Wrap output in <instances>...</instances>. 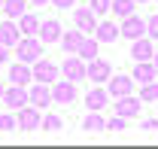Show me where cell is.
Returning a JSON list of instances; mask_svg holds the SVG:
<instances>
[{"instance_id":"74e56055","label":"cell","mask_w":158,"mask_h":149,"mask_svg":"<svg viewBox=\"0 0 158 149\" xmlns=\"http://www.w3.org/2000/svg\"><path fill=\"white\" fill-rule=\"evenodd\" d=\"M137 3H149V0H137Z\"/></svg>"},{"instance_id":"8992f818","label":"cell","mask_w":158,"mask_h":149,"mask_svg":"<svg viewBox=\"0 0 158 149\" xmlns=\"http://www.w3.org/2000/svg\"><path fill=\"white\" fill-rule=\"evenodd\" d=\"M110 76H113L110 61H103V58H91V61H88V79H91V82L103 85V82H110Z\"/></svg>"},{"instance_id":"7c38bea8","label":"cell","mask_w":158,"mask_h":149,"mask_svg":"<svg viewBox=\"0 0 158 149\" xmlns=\"http://www.w3.org/2000/svg\"><path fill=\"white\" fill-rule=\"evenodd\" d=\"M73 21H76V28L82 31V34H94V28H98V15L91 12V6L76 9V12H73Z\"/></svg>"},{"instance_id":"603a6c76","label":"cell","mask_w":158,"mask_h":149,"mask_svg":"<svg viewBox=\"0 0 158 149\" xmlns=\"http://www.w3.org/2000/svg\"><path fill=\"white\" fill-rule=\"evenodd\" d=\"M98 49H100L98 37H85V40H82V46H79V52H76V55L82 58V61H91V58H98Z\"/></svg>"},{"instance_id":"f1b7e54d","label":"cell","mask_w":158,"mask_h":149,"mask_svg":"<svg viewBox=\"0 0 158 149\" xmlns=\"http://www.w3.org/2000/svg\"><path fill=\"white\" fill-rule=\"evenodd\" d=\"M12 128H19V119L9 116V113H3L0 116V131H12Z\"/></svg>"},{"instance_id":"836d02e7","label":"cell","mask_w":158,"mask_h":149,"mask_svg":"<svg viewBox=\"0 0 158 149\" xmlns=\"http://www.w3.org/2000/svg\"><path fill=\"white\" fill-rule=\"evenodd\" d=\"M3 61H6V46L0 43V64H3Z\"/></svg>"},{"instance_id":"30bf717a","label":"cell","mask_w":158,"mask_h":149,"mask_svg":"<svg viewBox=\"0 0 158 149\" xmlns=\"http://www.w3.org/2000/svg\"><path fill=\"white\" fill-rule=\"evenodd\" d=\"M27 94H31V104H34L37 110H43V107H49V104L55 100V97H52V88H49L46 82H34Z\"/></svg>"},{"instance_id":"ab89813d","label":"cell","mask_w":158,"mask_h":149,"mask_svg":"<svg viewBox=\"0 0 158 149\" xmlns=\"http://www.w3.org/2000/svg\"><path fill=\"white\" fill-rule=\"evenodd\" d=\"M0 24H3V21H0Z\"/></svg>"},{"instance_id":"f546056e","label":"cell","mask_w":158,"mask_h":149,"mask_svg":"<svg viewBox=\"0 0 158 149\" xmlns=\"http://www.w3.org/2000/svg\"><path fill=\"white\" fill-rule=\"evenodd\" d=\"M106 131H113V134H118V131H125V119H122V116H113V119H110V122H106Z\"/></svg>"},{"instance_id":"cb8c5ba5","label":"cell","mask_w":158,"mask_h":149,"mask_svg":"<svg viewBox=\"0 0 158 149\" xmlns=\"http://www.w3.org/2000/svg\"><path fill=\"white\" fill-rule=\"evenodd\" d=\"M3 12L6 19H21L27 12V0H3Z\"/></svg>"},{"instance_id":"484cf974","label":"cell","mask_w":158,"mask_h":149,"mask_svg":"<svg viewBox=\"0 0 158 149\" xmlns=\"http://www.w3.org/2000/svg\"><path fill=\"white\" fill-rule=\"evenodd\" d=\"M140 100H149V104H155L158 100V82H143V88H140Z\"/></svg>"},{"instance_id":"3957f363","label":"cell","mask_w":158,"mask_h":149,"mask_svg":"<svg viewBox=\"0 0 158 149\" xmlns=\"http://www.w3.org/2000/svg\"><path fill=\"white\" fill-rule=\"evenodd\" d=\"M34 79L37 82H46V85H52V82H58V73H61V67H55L52 61H46V58H40V61H34Z\"/></svg>"},{"instance_id":"ac0fdd59","label":"cell","mask_w":158,"mask_h":149,"mask_svg":"<svg viewBox=\"0 0 158 149\" xmlns=\"http://www.w3.org/2000/svg\"><path fill=\"white\" fill-rule=\"evenodd\" d=\"M155 73H158V67H155V61H137V67H134V82H152L155 79Z\"/></svg>"},{"instance_id":"ffe728a7","label":"cell","mask_w":158,"mask_h":149,"mask_svg":"<svg viewBox=\"0 0 158 149\" xmlns=\"http://www.w3.org/2000/svg\"><path fill=\"white\" fill-rule=\"evenodd\" d=\"M82 131H88V134H98V131H106V122H103L100 110H88V116L82 119Z\"/></svg>"},{"instance_id":"4dcf8cb0","label":"cell","mask_w":158,"mask_h":149,"mask_svg":"<svg viewBox=\"0 0 158 149\" xmlns=\"http://www.w3.org/2000/svg\"><path fill=\"white\" fill-rule=\"evenodd\" d=\"M146 37H149V40H158V15H152V19L146 21Z\"/></svg>"},{"instance_id":"277c9868","label":"cell","mask_w":158,"mask_h":149,"mask_svg":"<svg viewBox=\"0 0 158 149\" xmlns=\"http://www.w3.org/2000/svg\"><path fill=\"white\" fill-rule=\"evenodd\" d=\"M118 34L125 40H140V37H146V21L137 19V15H128V19H122V24H118Z\"/></svg>"},{"instance_id":"52a82bcc","label":"cell","mask_w":158,"mask_h":149,"mask_svg":"<svg viewBox=\"0 0 158 149\" xmlns=\"http://www.w3.org/2000/svg\"><path fill=\"white\" fill-rule=\"evenodd\" d=\"M3 100H6L9 110H21L24 104H31V94H27L24 85H9V88L3 92Z\"/></svg>"},{"instance_id":"5bb4252c","label":"cell","mask_w":158,"mask_h":149,"mask_svg":"<svg viewBox=\"0 0 158 149\" xmlns=\"http://www.w3.org/2000/svg\"><path fill=\"white\" fill-rule=\"evenodd\" d=\"M52 97H55L58 104H70V100L76 97V82H70V79H64V82H55V88H52Z\"/></svg>"},{"instance_id":"44dd1931","label":"cell","mask_w":158,"mask_h":149,"mask_svg":"<svg viewBox=\"0 0 158 149\" xmlns=\"http://www.w3.org/2000/svg\"><path fill=\"white\" fill-rule=\"evenodd\" d=\"M106 100H110V92H103V88H91V92L85 94V107L88 110H103Z\"/></svg>"},{"instance_id":"7402d4cb","label":"cell","mask_w":158,"mask_h":149,"mask_svg":"<svg viewBox=\"0 0 158 149\" xmlns=\"http://www.w3.org/2000/svg\"><path fill=\"white\" fill-rule=\"evenodd\" d=\"M19 31H21V37H37L40 34V19L31 15V12H24L19 19Z\"/></svg>"},{"instance_id":"d4e9b609","label":"cell","mask_w":158,"mask_h":149,"mask_svg":"<svg viewBox=\"0 0 158 149\" xmlns=\"http://www.w3.org/2000/svg\"><path fill=\"white\" fill-rule=\"evenodd\" d=\"M134 6H137V0H113L110 12H116L118 19H128V15H134Z\"/></svg>"},{"instance_id":"2e32d148","label":"cell","mask_w":158,"mask_h":149,"mask_svg":"<svg viewBox=\"0 0 158 149\" xmlns=\"http://www.w3.org/2000/svg\"><path fill=\"white\" fill-rule=\"evenodd\" d=\"M131 55H134V61H152V55H155V49H152V40H149V37L134 40V46H131Z\"/></svg>"},{"instance_id":"7a4b0ae2","label":"cell","mask_w":158,"mask_h":149,"mask_svg":"<svg viewBox=\"0 0 158 149\" xmlns=\"http://www.w3.org/2000/svg\"><path fill=\"white\" fill-rule=\"evenodd\" d=\"M61 73H64V79H70V82H79V79H85V76H88V61L70 55L64 64H61Z\"/></svg>"},{"instance_id":"4316f807","label":"cell","mask_w":158,"mask_h":149,"mask_svg":"<svg viewBox=\"0 0 158 149\" xmlns=\"http://www.w3.org/2000/svg\"><path fill=\"white\" fill-rule=\"evenodd\" d=\"M61 125H64V119L55 116V113H52V116H43V122H40L43 131H61Z\"/></svg>"},{"instance_id":"5b68a950","label":"cell","mask_w":158,"mask_h":149,"mask_svg":"<svg viewBox=\"0 0 158 149\" xmlns=\"http://www.w3.org/2000/svg\"><path fill=\"white\" fill-rule=\"evenodd\" d=\"M15 119H19V128H21V131H37L40 122H43V116H40V110L34 107V104H24Z\"/></svg>"},{"instance_id":"6da1fadb","label":"cell","mask_w":158,"mask_h":149,"mask_svg":"<svg viewBox=\"0 0 158 149\" xmlns=\"http://www.w3.org/2000/svg\"><path fill=\"white\" fill-rule=\"evenodd\" d=\"M15 55H19V61H24V64L40 61V58H43V40L40 37H21L19 43H15Z\"/></svg>"},{"instance_id":"1f68e13d","label":"cell","mask_w":158,"mask_h":149,"mask_svg":"<svg viewBox=\"0 0 158 149\" xmlns=\"http://www.w3.org/2000/svg\"><path fill=\"white\" fill-rule=\"evenodd\" d=\"M140 128H143V131H158V119H146Z\"/></svg>"},{"instance_id":"4fadbf2b","label":"cell","mask_w":158,"mask_h":149,"mask_svg":"<svg viewBox=\"0 0 158 149\" xmlns=\"http://www.w3.org/2000/svg\"><path fill=\"white\" fill-rule=\"evenodd\" d=\"M21 40V31H19V24H12V21L6 19L3 24H0V43L6 46V49H15V43Z\"/></svg>"},{"instance_id":"d6a6232c","label":"cell","mask_w":158,"mask_h":149,"mask_svg":"<svg viewBox=\"0 0 158 149\" xmlns=\"http://www.w3.org/2000/svg\"><path fill=\"white\" fill-rule=\"evenodd\" d=\"M52 3H55L58 9H70V6H73V0H52Z\"/></svg>"},{"instance_id":"d6986e66","label":"cell","mask_w":158,"mask_h":149,"mask_svg":"<svg viewBox=\"0 0 158 149\" xmlns=\"http://www.w3.org/2000/svg\"><path fill=\"white\" fill-rule=\"evenodd\" d=\"M94 37H98V43H113V40H118L122 34H118V24H113V21H98V28H94Z\"/></svg>"},{"instance_id":"ba28073f","label":"cell","mask_w":158,"mask_h":149,"mask_svg":"<svg viewBox=\"0 0 158 149\" xmlns=\"http://www.w3.org/2000/svg\"><path fill=\"white\" fill-rule=\"evenodd\" d=\"M40 40H43V46H52V43H61L64 37V31H61V21L49 19V21H40Z\"/></svg>"},{"instance_id":"9c48e42d","label":"cell","mask_w":158,"mask_h":149,"mask_svg":"<svg viewBox=\"0 0 158 149\" xmlns=\"http://www.w3.org/2000/svg\"><path fill=\"white\" fill-rule=\"evenodd\" d=\"M110 97H125V94H131L134 92V76H110Z\"/></svg>"},{"instance_id":"8fae6325","label":"cell","mask_w":158,"mask_h":149,"mask_svg":"<svg viewBox=\"0 0 158 149\" xmlns=\"http://www.w3.org/2000/svg\"><path fill=\"white\" fill-rule=\"evenodd\" d=\"M140 97H134V94H125V97H116V113L122 116V119H134L140 113Z\"/></svg>"},{"instance_id":"9a60e30c","label":"cell","mask_w":158,"mask_h":149,"mask_svg":"<svg viewBox=\"0 0 158 149\" xmlns=\"http://www.w3.org/2000/svg\"><path fill=\"white\" fill-rule=\"evenodd\" d=\"M82 40H85V34H82L79 28H73V31H67V34L61 37V49H64L67 55H76L79 46H82Z\"/></svg>"},{"instance_id":"8d00e7d4","label":"cell","mask_w":158,"mask_h":149,"mask_svg":"<svg viewBox=\"0 0 158 149\" xmlns=\"http://www.w3.org/2000/svg\"><path fill=\"white\" fill-rule=\"evenodd\" d=\"M3 92H6V88H3V85H0V100H3Z\"/></svg>"},{"instance_id":"e575fe53","label":"cell","mask_w":158,"mask_h":149,"mask_svg":"<svg viewBox=\"0 0 158 149\" xmlns=\"http://www.w3.org/2000/svg\"><path fill=\"white\" fill-rule=\"evenodd\" d=\"M31 3H37V6H43V3H52V0H31Z\"/></svg>"},{"instance_id":"83f0119b","label":"cell","mask_w":158,"mask_h":149,"mask_svg":"<svg viewBox=\"0 0 158 149\" xmlns=\"http://www.w3.org/2000/svg\"><path fill=\"white\" fill-rule=\"evenodd\" d=\"M113 9V0H91V12L94 15H106Z\"/></svg>"},{"instance_id":"d590c367","label":"cell","mask_w":158,"mask_h":149,"mask_svg":"<svg viewBox=\"0 0 158 149\" xmlns=\"http://www.w3.org/2000/svg\"><path fill=\"white\" fill-rule=\"evenodd\" d=\"M152 61H155V67H158V52H155V55H152Z\"/></svg>"},{"instance_id":"e0dca14e","label":"cell","mask_w":158,"mask_h":149,"mask_svg":"<svg viewBox=\"0 0 158 149\" xmlns=\"http://www.w3.org/2000/svg\"><path fill=\"white\" fill-rule=\"evenodd\" d=\"M31 76H34V70H31V64H24V61H19V64L9 67V82H12V85H27Z\"/></svg>"},{"instance_id":"f35d334b","label":"cell","mask_w":158,"mask_h":149,"mask_svg":"<svg viewBox=\"0 0 158 149\" xmlns=\"http://www.w3.org/2000/svg\"><path fill=\"white\" fill-rule=\"evenodd\" d=\"M0 9H3V0H0Z\"/></svg>"}]
</instances>
